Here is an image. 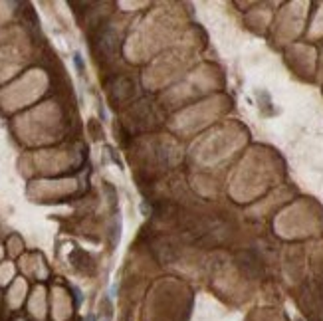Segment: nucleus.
Here are the masks:
<instances>
[{
    "label": "nucleus",
    "instance_id": "f03ea898",
    "mask_svg": "<svg viewBox=\"0 0 323 321\" xmlns=\"http://www.w3.org/2000/svg\"><path fill=\"white\" fill-rule=\"evenodd\" d=\"M73 62H75V65H77V71L82 73V71H84V64H82V56H79V54H75V56H73Z\"/></svg>",
    "mask_w": 323,
    "mask_h": 321
},
{
    "label": "nucleus",
    "instance_id": "7ed1b4c3",
    "mask_svg": "<svg viewBox=\"0 0 323 321\" xmlns=\"http://www.w3.org/2000/svg\"><path fill=\"white\" fill-rule=\"evenodd\" d=\"M86 321H96V317H94V315H88V317H86Z\"/></svg>",
    "mask_w": 323,
    "mask_h": 321
},
{
    "label": "nucleus",
    "instance_id": "f257e3e1",
    "mask_svg": "<svg viewBox=\"0 0 323 321\" xmlns=\"http://www.w3.org/2000/svg\"><path fill=\"white\" fill-rule=\"evenodd\" d=\"M238 266L248 274V276H260V270H262V266H260V260L252 252H242L240 256H238Z\"/></svg>",
    "mask_w": 323,
    "mask_h": 321
}]
</instances>
